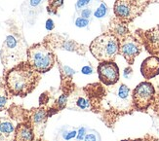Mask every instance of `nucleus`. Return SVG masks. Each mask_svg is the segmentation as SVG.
<instances>
[{
    "mask_svg": "<svg viewBox=\"0 0 159 141\" xmlns=\"http://www.w3.org/2000/svg\"><path fill=\"white\" fill-rule=\"evenodd\" d=\"M40 76L27 61H22L12 67L6 74L5 83L9 94L25 96L35 89Z\"/></svg>",
    "mask_w": 159,
    "mask_h": 141,
    "instance_id": "1",
    "label": "nucleus"
},
{
    "mask_svg": "<svg viewBox=\"0 0 159 141\" xmlns=\"http://www.w3.org/2000/svg\"><path fill=\"white\" fill-rule=\"evenodd\" d=\"M120 40L110 33H103L96 37L89 47L94 58L99 61H114L119 54Z\"/></svg>",
    "mask_w": 159,
    "mask_h": 141,
    "instance_id": "2",
    "label": "nucleus"
},
{
    "mask_svg": "<svg viewBox=\"0 0 159 141\" xmlns=\"http://www.w3.org/2000/svg\"><path fill=\"white\" fill-rule=\"evenodd\" d=\"M27 62L38 73H46L55 64V55L52 48L43 41L27 48Z\"/></svg>",
    "mask_w": 159,
    "mask_h": 141,
    "instance_id": "3",
    "label": "nucleus"
},
{
    "mask_svg": "<svg viewBox=\"0 0 159 141\" xmlns=\"http://www.w3.org/2000/svg\"><path fill=\"white\" fill-rule=\"evenodd\" d=\"M27 49L24 38L19 33H11L6 37L1 49V59L3 64L8 67L10 65H17L19 61L23 60L26 55Z\"/></svg>",
    "mask_w": 159,
    "mask_h": 141,
    "instance_id": "4",
    "label": "nucleus"
},
{
    "mask_svg": "<svg viewBox=\"0 0 159 141\" xmlns=\"http://www.w3.org/2000/svg\"><path fill=\"white\" fill-rule=\"evenodd\" d=\"M134 109L138 111H147L154 102L155 89L149 82H142L134 89L132 94Z\"/></svg>",
    "mask_w": 159,
    "mask_h": 141,
    "instance_id": "5",
    "label": "nucleus"
},
{
    "mask_svg": "<svg viewBox=\"0 0 159 141\" xmlns=\"http://www.w3.org/2000/svg\"><path fill=\"white\" fill-rule=\"evenodd\" d=\"M107 101L117 111H130L134 108L131 90L124 84L110 90Z\"/></svg>",
    "mask_w": 159,
    "mask_h": 141,
    "instance_id": "6",
    "label": "nucleus"
},
{
    "mask_svg": "<svg viewBox=\"0 0 159 141\" xmlns=\"http://www.w3.org/2000/svg\"><path fill=\"white\" fill-rule=\"evenodd\" d=\"M44 42L51 48L61 49L70 52H75L79 55L86 54V48L84 45H81L71 39H66L64 36L58 34H50L44 39Z\"/></svg>",
    "mask_w": 159,
    "mask_h": 141,
    "instance_id": "7",
    "label": "nucleus"
},
{
    "mask_svg": "<svg viewBox=\"0 0 159 141\" xmlns=\"http://www.w3.org/2000/svg\"><path fill=\"white\" fill-rule=\"evenodd\" d=\"M114 15L124 23H130L143 13L132 2V0H115L113 6Z\"/></svg>",
    "mask_w": 159,
    "mask_h": 141,
    "instance_id": "8",
    "label": "nucleus"
},
{
    "mask_svg": "<svg viewBox=\"0 0 159 141\" xmlns=\"http://www.w3.org/2000/svg\"><path fill=\"white\" fill-rule=\"evenodd\" d=\"M143 44L140 40H138L133 35H128L127 37L120 40L119 54L127 60L130 65H132L135 59L142 52Z\"/></svg>",
    "mask_w": 159,
    "mask_h": 141,
    "instance_id": "9",
    "label": "nucleus"
},
{
    "mask_svg": "<svg viewBox=\"0 0 159 141\" xmlns=\"http://www.w3.org/2000/svg\"><path fill=\"white\" fill-rule=\"evenodd\" d=\"M97 70L100 81L106 86H113L119 81V68L114 61H102Z\"/></svg>",
    "mask_w": 159,
    "mask_h": 141,
    "instance_id": "10",
    "label": "nucleus"
},
{
    "mask_svg": "<svg viewBox=\"0 0 159 141\" xmlns=\"http://www.w3.org/2000/svg\"><path fill=\"white\" fill-rule=\"evenodd\" d=\"M137 33L139 34L141 43L146 47L147 51L151 55H159V24L148 30H139Z\"/></svg>",
    "mask_w": 159,
    "mask_h": 141,
    "instance_id": "11",
    "label": "nucleus"
},
{
    "mask_svg": "<svg viewBox=\"0 0 159 141\" xmlns=\"http://www.w3.org/2000/svg\"><path fill=\"white\" fill-rule=\"evenodd\" d=\"M141 73L147 80L153 79L159 75V58L156 55H150L144 59L141 65Z\"/></svg>",
    "mask_w": 159,
    "mask_h": 141,
    "instance_id": "12",
    "label": "nucleus"
},
{
    "mask_svg": "<svg viewBox=\"0 0 159 141\" xmlns=\"http://www.w3.org/2000/svg\"><path fill=\"white\" fill-rule=\"evenodd\" d=\"M108 33L114 35L119 40H122L128 35H130V30L127 23H124L116 17L110 20V24L108 26Z\"/></svg>",
    "mask_w": 159,
    "mask_h": 141,
    "instance_id": "13",
    "label": "nucleus"
},
{
    "mask_svg": "<svg viewBox=\"0 0 159 141\" xmlns=\"http://www.w3.org/2000/svg\"><path fill=\"white\" fill-rule=\"evenodd\" d=\"M16 126L9 118H0V141H13L15 139Z\"/></svg>",
    "mask_w": 159,
    "mask_h": 141,
    "instance_id": "14",
    "label": "nucleus"
},
{
    "mask_svg": "<svg viewBox=\"0 0 159 141\" xmlns=\"http://www.w3.org/2000/svg\"><path fill=\"white\" fill-rule=\"evenodd\" d=\"M34 133L29 124H20L15 131V141H33Z\"/></svg>",
    "mask_w": 159,
    "mask_h": 141,
    "instance_id": "15",
    "label": "nucleus"
},
{
    "mask_svg": "<svg viewBox=\"0 0 159 141\" xmlns=\"http://www.w3.org/2000/svg\"><path fill=\"white\" fill-rule=\"evenodd\" d=\"M47 117H48L47 110H45L44 108H38L35 109V111H33L31 116V121L34 126H40L46 122Z\"/></svg>",
    "mask_w": 159,
    "mask_h": 141,
    "instance_id": "16",
    "label": "nucleus"
},
{
    "mask_svg": "<svg viewBox=\"0 0 159 141\" xmlns=\"http://www.w3.org/2000/svg\"><path fill=\"white\" fill-rule=\"evenodd\" d=\"M9 91L4 85H0V111L6 108V105L9 100Z\"/></svg>",
    "mask_w": 159,
    "mask_h": 141,
    "instance_id": "17",
    "label": "nucleus"
},
{
    "mask_svg": "<svg viewBox=\"0 0 159 141\" xmlns=\"http://www.w3.org/2000/svg\"><path fill=\"white\" fill-rule=\"evenodd\" d=\"M64 4V0H48L47 10L49 14H57L58 10Z\"/></svg>",
    "mask_w": 159,
    "mask_h": 141,
    "instance_id": "18",
    "label": "nucleus"
},
{
    "mask_svg": "<svg viewBox=\"0 0 159 141\" xmlns=\"http://www.w3.org/2000/svg\"><path fill=\"white\" fill-rule=\"evenodd\" d=\"M75 105L81 110H89L91 109V103L85 96H79L75 100Z\"/></svg>",
    "mask_w": 159,
    "mask_h": 141,
    "instance_id": "19",
    "label": "nucleus"
},
{
    "mask_svg": "<svg viewBox=\"0 0 159 141\" xmlns=\"http://www.w3.org/2000/svg\"><path fill=\"white\" fill-rule=\"evenodd\" d=\"M107 6L105 3H102L99 6V8L96 10L95 17L98 18V19H102L107 15Z\"/></svg>",
    "mask_w": 159,
    "mask_h": 141,
    "instance_id": "20",
    "label": "nucleus"
},
{
    "mask_svg": "<svg viewBox=\"0 0 159 141\" xmlns=\"http://www.w3.org/2000/svg\"><path fill=\"white\" fill-rule=\"evenodd\" d=\"M132 2L139 8L142 12H143V10L147 8L148 5L149 4L150 0H132Z\"/></svg>",
    "mask_w": 159,
    "mask_h": 141,
    "instance_id": "21",
    "label": "nucleus"
},
{
    "mask_svg": "<svg viewBox=\"0 0 159 141\" xmlns=\"http://www.w3.org/2000/svg\"><path fill=\"white\" fill-rule=\"evenodd\" d=\"M67 103V95H61L59 99L57 101V105H58V109H63L64 107H66V105Z\"/></svg>",
    "mask_w": 159,
    "mask_h": 141,
    "instance_id": "22",
    "label": "nucleus"
},
{
    "mask_svg": "<svg viewBox=\"0 0 159 141\" xmlns=\"http://www.w3.org/2000/svg\"><path fill=\"white\" fill-rule=\"evenodd\" d=\"M88 24H89V20L88 19H85V18L79 17L75 20V25L78 27H86Z\"/></svg>",
    "mask_w": 159,
    "mask_h": 141,
    "instance_id": "23",
    "label": "nucleus"
},
{
    "mask_svg": "<svg viewBox=\"0 0 159 141\" xmlns=\"http://www.w3.org/2000/svg\"><path fill=\"white\" fill-rule=\"evenodd\" d=\"M86 128H84V126H81V128L79 129L78 130V133H77V139L78 140H84L85 136H86Z\"/></svg>",
    "mask_w": 159,
    "mask_h": 141,
    "instance_id": "24",
    "label": "nucleus"
},
{
    "mask_svg": "<svg viewBox=\"0 0 159 141\" xmlns=\"http://www.w3.org/2000/svg\"><path fill=\"white\" fill-rule=\"evenodd\" d=\"M92 15V10L89 9V8H86V9H83L81 11V17L82 18H85V19H89Z\"/></svg>",
    "mask_w": 159,
    "mask_h": 141,
    "instance_id": "25",
    "label": "nucleus"
},
{
    "mask_svg": "<svg viewBox=\"0 0 159 141\" xmlns=\"http://www.w3.org/2000/svg\"><path fill=\"white\" fill-rule=\"evenodd\" d=\"M75 136H77V132L76 130H72V131H70V132H66L65 134H64V138L66 140H70Z\"/></svg>",
    "mask_w": 159,
    "mask_h": 141,
    "instance_id": "26",
    "label": "nucleus"
},
{
    "mask_svg": "<svg viewBox=\"0 0 159 141\" xmlns=\"http://www.w3.org/2000/svg\"><path fill=\"white\" fill-rule=\"evenodd\" d=\"M84 141H98V137H97V134H95V133L90 132L86 134Z\"/></svg>",
    "mask_w": 159,
    "mask_h": 141,
    "instance_id": "27",
    "label": "nucleus"
},
{
    "mask_svg": "<svg viewBox=\"0 0 159 141\" xmlns=\"http://www.w3.org/2000/svg\"><path fill=\"white\" fill-rule=\"evenodd\" d=\"M90 1H91V0H78L77 3H76V8L77 9L83 8V7H85L87 4H89Z\"/></svg>",
    "mask_w": 159,
    "mask_h": 141,
    "instance_id": "28",
    "label": "nucleus"
},
{
    "mask_svg": "<svg viewBox=\"0 0 159 141\" xmlns=\"http://www.w3.org/2000/svg\"><path fill=\"white\" fill-rule=\"evenodd\" d=\"M132 74H133V69L132 68H131L130 66L125 68V70H124V77H125V78L129 79L130 76L132 75Z\"/></svg>",
    "mask_w": 159,
    "mask_h": 141,
    "instance_id": "29",
    "label": "nucleus"
},
{
    "mask_svg": "<svg viewBox=\"0 0 159 141\" xmlns=\"http://www.w3.org/2000/svg\"><path fill=\"white\" fill-rule=\"evenodd\" d=\"M54 27H55V25H54V22H53V20L51 19L47 20V22H46V28H47V30H53Z\"/></svg>",
    "mask_w": 159,
    "mask_h": 141,
    "instance_id": "30",
    "label": "nucleus"
},
{
    "mask_svg": "<svg viewBox=\"0 0 159 141\" xmlns=\"http://www.w3.org/2000/svg\"><path fill=\"white\" fill-rule=\"evenodd\" d=\"M81 72L83 74H86V75H89V74H91L93 73V69L92 67H90V66H84L82 69H81Z\"/></svg>",
    "mask_w": 159,
    "mask_h": 141,
    "instance_id": "31",
    "label": "nucleus"
},
{
    "mask_svg": "<svg viewBox=\"0 0 159 141\" xmlns=\"http://www.w3.org/2000/svg\"><path fill=\"white\" fill-rule=\"evenodd\" d=\"M154 104V106H153V109L155 112L159 113V95L157 96H155V99H154V102L152 103Z\"/></svg>",
    "mask_w": 159,
    "mask_h": 141,
    "instance_id": "32",
    "label": "nucleus"
},
{
    "mask_svg": "<svg viewBox=\"0 0 159 141\" xmlns=\"http://www.w3.org/2000/svg\"><path fill=\"white\" fill-rule=\"evenodd\" d=\"M42 0H30V5L32 7H36L37 5H39L41 3Z\"/></svg>",
    "mask_w": 159,
    "mask_h": 141,
    "instance_id": "33",
    "label": "nucleus"
},
{
    "mask_svg": "<svg viewBox=\"0 0 159 141\" xmlns=\"http://www.w3.org/2000/svg\"><path fill=\"white\" fill-rule=\"evenodd\" d=\"M123 141H142V139H127V140H123Z\"/></svg>",
    "mask_w": 159,
    "mask_h": 141,
    "instance_id": "34",
    "label": "nucleus"
},
{
    "mask_svg": "<svg viewBox=\"0 0 159 141\" xmlns=\"http://www.w3.org/2000/svg\"><path fill=\"white\" fill-rule=\"evenodd\" d=\"M158 132H159V129H158Z\"/></svg>",
    "mask_w": 159,
    "mask_h": 141,
    "instance_id": "35",
    "label": "nucleus"
}]
</instances>
